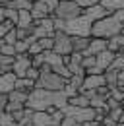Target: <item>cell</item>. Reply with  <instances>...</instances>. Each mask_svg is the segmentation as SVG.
<instances>
[{
	"mask_svg": "<svg viewBox=\"0 0 124 126\" xmlns=\"http://www.w3.org/2000/svg\"><path fill=\"white\" fill-rule=\"evenodd\" d=\"M68 105V97L64 91H48L43 87H35L29 93V99L25 103V107L33 110H48V107H56L64 109Z\"/></svg>",
	"mask_w": 124,
	"mask_h": 126,
	"instance_id": "cell-1",
	"label": "cell"
},
{
	"mask_svg": "<svg viewBox=\"0 0 124 126\" xmlns=\"http://www.w3.org/2000/svg\"><path fill=\"white\" fill-rule=\"evenodd\" d=\"M122 21H118L116 17L112 16H107L103 17V19H99V21H93L91 25V37H103V39H110V37H114V35H118V33L122 31Z\"/></svg>",
	"mask_w": 124,
	"mask_h": 126,
	"instance_id": "cell-2",
	"label": "cell"
},
{
	"mask_svg": "<svg viewBox=\"0 0 124 126\" xmlns=\"http://www.w3.org/2000/svg\"><path fill=\"white\" fill-rule=\"evenodd\" d=\"M66 83H68V79L60 74H56L54 70L41 74V78L37 79V87H43V89H48V91H64Z\"/></svg>",
	"mask_w": 124,
	"mask_h": 126,
	"instance_id": "cell-3",
	"label": "cell"
},
{
	"mask_svg": "<svg viewBox=\"0 0 124 126\" xmlns=\"http://www.w3.org/2000/svg\"><path fill=\"white\" fill-rule=\"evenodd\" d=\"M83 14V8L74 2V0H58V6H56V10L52 12V16L56 17H62V19H66V21H70V19H74V17H79Z\"/></svg>",
	"mask_w": 124,
	"mask_h": 126,
	"instance_id": "cell-4",
	"label": "cell"
},
{
	"mask_svg": "<svg viewBox=\"0 0 124 126\" xmlns=\"http://www.w3.org/2000/svg\"><path fill=\"white\" fill-rule=\"evenodd\" d=\"M91 25L93 21L85 14H81L79 17H74L70 21H66V33L70 35H85V37H91Z\"/></svg>",
	"mask_w": 124,
	"mask_h": 126,
	"instance_id": "cell-5",
	"label": "cell"
},
{
	"mask_svg": "<svg viewBox=\"0 0 124 126\" xmlns=\"http://www.w3.org/2000/svg\"><path fill=\"white\" fill-rule=\"evenodd\" d=\"M62 110H64V114L74 116L79 124H83V122H87V120H95V118H97V110L93 109V107H74V105H66Z\"/></svg>",
	"mask_w": 124,
	"mask_h": 126,
	"instance_id": "cell-6",
	"label": "cell"
},
{
	"mask_svg": "<svg viewBox=\"0 0 124 126\" xmlns=\"http://www.w3.org/2000/svg\"><path fill=\"white\" fill-rule=\"evenodd\" d=\"M54 52H58L62 56H70L74 52V41H72V35L66 31H56L54 33Z\"/></svg>",
	"mask_w": 124,
	"mask_h": 126,
	"instance_id": "cell-7",
	"label": "cell"
},
{
	"mask_svg": "<svg viewBox=\"0 0 124 126\" xmlns=\"http://www.w3.org/2000/svg\"><path fill=\"white\" fill-rule=\"evenodd\" d=\"M54 17L48 16L43 19H35V25H33V37L35 39H43V37H54Z\"/></svg>",
	"mask_w": 124,
	"mask_h": 126,
	"instance_id": "cell-8",
	"label": "cell"
},
{
	"mask_svg": "<svg viewBox=\"0 0 124 126\" xmlns=\"http://www.w3.org/2000/svg\"><path fill=\"white\" fill-rule=\"evenodd\" d=\"M33 66V56H29L27 52L25 54H16V62L12 66V72H14L17 78H25V72Z\"/></svg>",
	"mask_w": 124,
	"mask_h": 126,
	"instance_id": "cell-9",
	"label": "cell"
},
{
	"mask_svg": "<svg viewBox=\"0 0 124 126\" xmlns=\"http://www.w3.org/2000/svg\"><path fill=\"white\" fill-rule=\"evenodd\" d=\"M31 16H33V19H43V17L52 16V10H50V6L46 4L45 0H33Z\"/></svg>",
	"mask_w": 124,
	"mask_h": 126,
	"instance_id": "cell-10",
	"label": "cell"
},
{
	"mask_svg": "<svg viewBox=\"0 0 124 126\" xmlns=\"http://www.w3.org/2000/svg\"><path fill=\"white\" fill-rule=\"evenodd\" d=\"M101 85H107L105 72H103V74H85V79H83L81 89H99ZM81 89H79V91H81Z\"/></svg>",
	"mask_w": 124,
	"mask_h": 126,
	"instance_id": "cell-11",
	"label": "cell"
},
{
	"mask_svg": "<svg viewBox=\"0 0 124 126\" xmlns=\"http://www.w3.org/2000/svg\"><path fill=\"white\" fill-rule=\"evenodd\" d=\"M16 81H17V76L14 72H4L0 74V93H10L16 89Z\"/></svg>",
	"mask_w": 124,
	"mask_h": 126,
	"instance_id": "cell-12",
	"label": "cell"
},
{
	"mask_svg": "<svg viewBox=\"0 0 124 126\" xmlns=\"http://www.w3.org/2000/svg\"><path fill=\"white\" fill-rule=\"evenodd\" d=\"M83 14L89 17L91 21H99V19H103V17L110 16V12H108L107 8H103L99 2H97V4H93V6H89V8H85V10H83Z\"/></svg>",
	"mask_w": 124,
	"mask_h": 126,
	"instance_id": "cell-13",
	"label": "cell"
},
{
	"mask_svg": "<svg viewBox=\"0 0 124 126\" xmlns=\"http://www.w3.org/2000/svg\"><path fill=\"white\" fill-rule=\"evenodd\" d=\"M33 126H60V124L52 118L50 112H46V110H35V114H33Z\"/></svg>",
	"mask_w": 124,
	"mask_h": 126,
	"instance_id": "cell-14",
	"label": "cell"
},
{
	"mask_svg": "<svg viewBox=\"0 0 124 126\" xmlns=\"http://www.w3.org/2000/svg\"><path fill=\"white\" fill-rule=\"evenodd\" d=\"M108 48V39H103V37H91V43H89V48L83 52V54H99L103 50Z\"/></svg>",
	"mask_w": 124,
	"mask_h": 126,
	"instance_id": "cell-15",
	"label": "cell"
},
{
	"mask_svg": "<svg viewBox=\"0 0 124 126\" xmlns=\"http://www.w3.org/2000/svg\"><path fill=\"white\" fill-rule=\"evenodd\" d=\"M114 56H116V52H112V50H108V48H107V50H103V52H99V54H97V66L105 72L107 68H110Z\"/></svg>",
	"mask_w": 124,
	"mask_h": 126,
	"instance_id": "cell-16",
	"label": "cell"
},
{
	"mask_svg": "<svg viewBox=\"0 0 124 126\" xmlns=\"http://www.w3.org/2000/svg\"><path fill=\"white\" fill-rule=\"evenodd\" d=\"M72 41H74V52H85V50L89 48L91 37H85V35H72Z\"/></svg>",
	"mask_w": 124,
	"mask_h": 126,
	"instance_id": "cell-17",
	"label": "cell"
},
{
	"mask_svg": "<svg viewBox=\"0 0 124 126\" xmlns=\"http://www.w3.org/2000/svg\"><path fill=\"white\" fill-rule=\"evenodd\" d=\"M19 17H17V27H33L35 19L31 16V10H17Z\"/></svg>",
	"mask_w": 124,
	"mask_h": 126,
	"instance_id": "cell-18",
	"label": "cell"
},
{
	"mask_svg": "<svg viewBox=\"0 0 124 126\" xmlns=\"http://www.w3.org/2000/svg\"><path fill=\"white\" fill-rule=\"evenodd\" d=\"M35 87H37V81L29 78H17V81H16V89H21V91H27V93H31Z\"/></svg>",
	"mask_w": 124,
	"mask_h": 126,
	"instance_id": "cell-19",
	"label": "cell"
},
{
	"mask_svg": "<svg viewBox=\"0 0 124 126\" xmlns=\"http://www.w3.org/2000/svg\"><path fill=\"white\" fill-rule=\"evenodd\" d=\"M68 105H74V107H91V99L83 93H78V95L68 99Z\"/></svg>",
	"mask_w": 124,
	"mask_h": 126,
	"instance_id": "cell-20",
	"label": "cell"
},
{
	"mask_svg": "<svg viewBox=\"0 0 124 126\" xmlns=\"http://www.w3.org/2000/svg\"><path fill=\"white\" fill-rule=\"evenodd\" d=\"M103 8H107L110 14H114L116 10H120V8H124V0H101L99 2Z\"/></svg>",
	"mask_w": 124,
	"mask_h": 126,
	"instance_id": "cell-21",
	"label": "cell"
},
{
	"mask_svg": "<svg viewBox=\"0 0 124 126\" xmlns=\"http://www.w3.org/2000/svg\"><path fill=\"white\" fill-rule=\"evenodd\" d=\"M10 97V101H16V103H27V99H29V93L27 91H21V89H14V91H10L8 93Z\"/></svg>",
	"mask_w": 124,
	"mask_h": 126,
	"instance_id": "cell-22",
	"label": "cell"
},
{
	"mask_svg": "<svg viewBox=\"0 0 124 126\" xmlns=\"http://www.w3.org/2000/svg\"><path fill=\"white\" fill-rule=\"evenodd\" d=\"M105 79H107L108 87H116V83H118V72L112 70V68H107L105 70Z\"/></svg>",
	"mask_w": 124,
	"mask_h": 126,
	"instance_id": "cell-23",
	"label": "cell"
},
{
	"mask_svg": "<svg viewBox=\"0 0 124 126\" xmlns=\"http://www.w3.org/2000/svg\"><path fill=\"white\" fill-rule=\"evenodd\" d=\"M33 6V0H12L8 4V8H14V10H31Z\"/></svg>",
	"mask_w": 124,
	"mask_h": 126,
	"instance_id": "cell-24",
	"label": "cell"
},
{
	"mask_svg": "<svg viewBox=\"0 0 124 126\" xmlns=\"http://www.w3.org/2000/svg\"><path fill=\"white\" fill-rule=\"evenodd\" d=\"M16 124L17 122H16L12 112H8V110H2L0 112V126H16Z\"/></svg>",
	"mask_w": 124,
	"mask_h": 126,
	"instance_id": "cell-25",
	"label": "cell"
},
{
	"mask_svg": "<svg viewBox=\"0 0 124 126\" xmlns=\"http://www.w3.org/2000/svg\"><path fill=\"white\" fill-rule=\"evenodd\" d=\"M81 66H83L85 70H89V68H95V66H97V54H83Z\"/></svg>",
	"mask_w": 124,
	"mask_h": 126,
	"instance_id": "cell-26",
	"label": "cell"
},
{
	"mask_svg": "<svg viewBox=\"0 0 124 126\" xmlns=\"http://www.w3.org/2000/svg\"><path fill=\"white\" fill-rule=\"evenodd\" d=\"M2 8H4V16H6V19L14 21L16 25H17V17H19V12H17V10H14V8H8V6H2Z\"/></svg>",
	"mask_w": 124,
	"mask_h": 126,
	"instance_id": "cell-27",
	"label": "cell"
},
{
	"mask_svg": "<svg viewBox=\"0 0 124 126\" xmlns=\"http://www.w3.org/2000/svg\"><path fill=\"white\" fill-rule=\"evenodd\" d=\"M0 54L16 56V45H10V43H4V41H0Z\"/></svg>",
	"mask_w": 124,
	"mask_h": 126,
	"instance_id": "cell-28",
	"label": "cell"
},
{
	"mask_svg": "<svg viewBox=\"0 0 124 126\" xmlns=\"http://www.w3.org/2000/svg\"><path fill=\"white\" fill-rule=\"evenodd\" d=\"M0 41H4V43H10V45H16V43H17V31H16V27H14V29H10V31L6 33V35H4Z\"/></svg>",
	"mask_w": 124,
	"mask_h": 126,
	"instance_id": "cell-29",
	"label": "cell"
},
{
	"mask_svg": "<svg viewBox=\"0 0 124 126\" xmlns=\"http://www.w3.org/2000/svg\"><path fill=\"white\" fill-rule=\"evenodd\" d=\"M41 43L43 50H52L54 48V37H43V39H37Z\"/></svg>",
	"mask_w": 124,
	"mask_h": 126,
	"instance_id": "cell-30",
	"label": "cell"
},
{
	"mask_svg": "<svg viewBox=\"0 0 124 126\" xmlns=\"http://www.w3.org/2000/svg\"><path fill=\"white\" fill-rule=\"evenodd\" d=\"M41 52H45L43 47H41V43H39V41H33L29 50H27V54H29V56H37V54H41Z\"/></svg>",
	"mask_w": 124,
	"mask_h": 126,
	"instance_id": "cell-31",
	"label": "cell"
},
{
	"mask_svg": "<svg viewBox=\"0 0 124 126\" xmlns=\"http://www.w3.org/2000/svg\"><path fill=\"white\" fill-rule=\"evenodd\" d=\"M110 97H114L116 101L122 103V101H124V89H122V87H118V85H116V87H110Z\"/></svg>",
	"mask_w": 124,
	"mask_h": 126,
	"instance_id": "cell-32",
	"label": "cell"
},
{
	"mask_svg": "<svg viewBox=\"0 0 124 126\" xmlns=\"http://www.w3.org/2000/svg\"><path fill=\"white\" fill-rule=\"evenodd\" d=\"M122 112H124V109H122V107H118V109H110L107 114L112 118V120H116V122L120 124V116H122Z\"/></svg>",
	"mask_w": 124,
	"mask_h": 126,
	"instance_id": "cell-33",
	"label": "cell"
},
{
	"mask_svg": "<svg viewBox=\"0 0 124 126\" xmlns=\"http://www.w3.org/2000/svg\"><path fill=\"white\" fill-rule=\"evenodd\" d=\"M25 78H29V79H35V81H37V79L41 78V70H39V68H35V66H31L29 70L25 72Z\"/></svg>",
	"mask_w": 124,
	"mask_h": 126,
	"instance_id": "cell-34",
	"label": "cell"
},
{
	"mask_svg": "<svg viewBox=\"0 0 124 126\" xmlns=\"http://www.w3.org/2000/svg\"><path fill=\"white\" fill-rule=\"evenodd\" d=\"M21 109H25V105H23V103L8 101V105H6V110H8V112H16V110H21Z\"/></svg>",
	"mask_w": 124,
	"mask_h": 126,
	"instance_id": "cell-35",
	"label": "cell"
},
{
	"mask_svg": "<svg viewBox=\"0 0 124 126\" xmlns=\"http://www.w3.org/2000/svg\"><path fill=\"white\" fill-rule=\"evenodd\" d=\"M52 17H54V29L56 31H66V19L56 17V16H52Z\"/></svg>",
	"mask_w": 124,
	"mask_h": 126,
	"instance_id": "cell-36",
	"label": "cell"
},
{
	"mask_svg": "<svg viewBox=\"0 0 124 126\" xmlns=\"http://www.w3.org/2000/svg\"><path fill=\"white\" fill-rule=\"evenodd\" d=\"M107 107H108V110L110 109H118V107H122V103L116 101L114 97H107Z\"/></svg>",
	"mask_w": 124,
	"mask_h": 126,
	"instance_id": "cell-37",
	"label": "cell"
},
{
	"mask_svg": "<svg viewBox=\"0 0 124 126\" xmlns=\"http://www.w3.org/2000/svg\"><path fill=\"white\" fill-rule=\"evenodd\" d=\"M8 101H10L8 93H0V112H2V110H6V105H8Z\"/></svg>",
	"mask_w": 124,
	"mask_h": 126,
	"instance_id": "cell-38",
	"label": "cell"
},
{
	"mask_svg": "<svg viewBox=\"0 0 124 126\" xmlns=\"http://www.w3.org/2000/svg\"><path fill=\"white\" fill-rule=\"evenodd\" d=\"M74 2H78V4H79L83 10H85V8H89V6H93V4H97L95 0H74Z\"/></svg>",
	"mask_w": 124,
	"mask_h": 126,
	"instance_id": "cell-39",
	"label": "cell"
},
{
	"mask_svg": "<svg viewBox=\"0 0 124 126\" xmlns=\"http://www.w3.org/2000/svg\"><path fill=\"white\" fill-rule=\"evenodd\" d=\"M14 114V118H16V122L19 124L21 120H23V116H25V109H21V110H16V112H12Z\"/></svg>",
	"mask_w": 124,
	"mask_h": 126,
	"instance_id": "cell-40",
	"label": "cell"
},
{
	"mask_svg": "<svg viewBox=\"0 0 124 126\" xmlns=\"http://www.w3.org/2000/svg\"><path fill=\"white\" fill-rule=\"evenodd\" d=\"M112 16L116 17L118 21H122V23H124V8H120V10H116V12L112 14Z\"/></svg>",
	"mask_w": 124,
	"mask_h": 126,
	"instance_id": "cell-41",
	"label": "cell"
},
{
	"mask_svg": "<svg viewBox=\"0 0 124 126\" xmlns=\"http://www.w3.org/2000/svg\"><path fill=\"white\" fill-rule=\"evenodd\" d=\"M118 87H124V70H120L118 72V83H116Z\"/></svg>",
	"mask_w": 124,
	"mask_h": 126,
	"instance_id": "cell-42",
	"label": "cell"
},
{
	"mask_svg": "<svg viewBox=\"0 0 124 126\" xmlns=\"http://www.w3.org/2000/svg\"><path fill=\"white\" fill-rule=\"evenodd\" d=\"M10 2H12V0H0V6H8Z\"/></svg>",
	"mask_w": 124,
	"mask_h": 126,
	"instance_id": "cell-43",
	"label": "cell"
},
{
	"mask_svg": "<svg viewBox=\"0 0 124 126\" xmlns=\"http://www.w3.org/2000/svg\"><path fill=\"white\" fill-rule=\"evenodd\" d=\"M120 124H124V112H122V116H120Z\"/></svg>",
	"mask_w": 124,
	"mask_h": 126,
	"instance_id": "cell-44",
	"label": "cell"
},
{
	"mask_svg": "<svg viewBox=\"0 0 124 126\" xmlns=\"http://www.w3.org/2000/svg\"><path fill=\"white\" fill-rule=\"evenodd\" d=\"M95 2H101V0H95Z\"/></svg>",
	"mask_w": 124,
	"mask_h": 126,
	"instance_id": "cell-45",
	"label": "cell"
},
{
	"mask_svg": "<svg viewBox=\"0 0 124 126\" xmlns=\"http://www.w3.org/2000/svg\"><path fill=\"white\" fill-rule=\"evenodd\" d=\"M118 126H124V124H118Z\"/></svg>",
	"mask_w": 124,
	"mask_h": 126,
	"instance_id": "cell-46",
	"label": "cell"
},
{
	"mask_svg": "<svg viewBox=\"0 0 124 126\" xmlns=\"http://www.w3.org/2000/svg\"><path fill=\"white\" fill-rule=\"evenodd\" d=\"M122 89H124V87H122Z\"/></svg>",
	"mask_w": 124,
	"mask_h": 126,
	"instance_id": "cell-47",
	"label": "cell"
}]
</instances>
